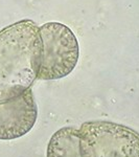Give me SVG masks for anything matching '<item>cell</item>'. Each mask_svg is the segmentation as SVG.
I'll return each mask as SVG.
<instances>
[{
  "instance_id": "5b68a950",
  "label": "cell",
  "mask_w": 139,
  "mask_h": 157,
  "mask_svg": "<svg viewBox=\"0 0 139 157\" xmlns=\"http://www.w3.org/2000/svg\"><path fill=\"white\" fill-rule=\"evenodd\" d=\"M46 157H94L80 129L65 127L57 131L47 146Z\"/></svg>"
},
{
  "instance_id": "6da1fadb",
  "label": "cell",
  "mask_w": 139,
  "mask_h": 157,
  "mask_svg": "<svg viewBox=\"0 0 139 157\" xmlns=\"http://www.w3.org/2000/svg\"><path fill=\"white\" fill-rule=\"evenodd\" d=\"M41 52L39 26L32 20L0 30V103L29 89L37 78Z\"/></svg>"
},
{
  "instance_id": "3957f363",
  "label": "cell",
  "mask_w": 139,
  "mask_h": 157,
  "mask_svg": "<svg viewBox=\"0 0 139 157\" xmlns=\"http://www.w3.org/2000/svg\"><path fill=\"white\" fill-rule=\"evenodd\" d=\"M80 132L94 157H139V133L127 126L91 121L81 126Z\"/></svg>"
},
{
  "instance_id": "7a4b0ae2",
  "label": "cell",
  "mask_w": 139,
  "mask_h": 157,
  "mask_svg": "<svg viewBox=\"0 0 139 157\" xmlns=\"http://www.w3.org/2000/svg\"><path fill=\"white\" fill-rule=\"evenodd\" d=\"M42 42L41 63L37 78L58 80L69 75L79 60V43L72 30L59 22L39 27Z\"/></svg>"
},
{
  "instance_id": "277c9868",
  "label": "cell",
  "mask_w": 139,
  "mask_h": 157,
  "mask_svg": "<svg viewBox=\"0 0 139 157\" xmlns=\"http://www.w3.org/2000/svg\"><path fill=\"white\" fill-rule=\"evenodd\" d=\"M37 116V104L30 88L19 97L0 103V139L11 140L27 134Z\"/></svg>"
}]
</instances>
